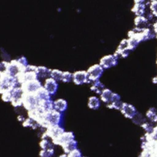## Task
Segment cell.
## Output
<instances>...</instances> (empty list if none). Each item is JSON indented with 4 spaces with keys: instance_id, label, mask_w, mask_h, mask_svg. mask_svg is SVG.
Wrapping results in <instances>:
<instances>
[{
    "instance_id": "cell-36",
    "label": "cell",
    "mask_w": 157,
    "mask_h": 157,
    "mask_svg": "<svg viewBox=\"0 0 157 157\" xmlns=\"http://www.w3.org/2000/svg\"><path fill=\"white\" fill-rule=\"evenodd\" d=\"M8 63H9V61H4V60L0 62V72H4L6 71Z\"/></svg>"
},
{
    "instance_id": "cell-37",
    "label": "cell",
    "mask_w": 157,
    "mask_h": 157,
    "mask_svg": "<svg viewBox=\"0 0 157 157\" xmlns=\"http://www.w3.org/2000/svg\"><path fill=\"white\" fill-rule=\"evenodd\" d=\"M17 120L21 123H22L25 120V117L23 116V115H18L17 117Z\"/></svg>"
},
{
    "instance_id": "cell-38",
    "label": "cell",
    "mask_w": 157,
    "mask_h": 157,
    "mask_svg": "<svg viewBox=\"0 0 157 157\" xmlns=\"http://www.w3.org/2000/svg\"><path fill=\"white\" fill-rule=\"evenodd\" d=\"M153 30L155 32V33L157 34V21L153 24Z\"/></svg>"
},
{
    "instance_id": "cell-44",
    "label": "cell",
    "mask_w": 157,
    "mask_h": 157,
    "mask_svg": "<svg viewBox=\"0 0 157 157\" xmlns=\"http://www.w3.org/2000/svg\"><path fill=\"white\" fill-rule=\"evenodd\" d=\"M83 157H84V156H83Z\"/></svg>"
},
{
    "instance_id": "cell-33",
    "label": "cell",
    "mask_w": 157,
    "mask_h": 157,
    "mask_svg": "<svg viewBox=\"0 0 157 157\" xmlns=\"http://www.w3.org/2000/svg\"><path fill=\"white\" fill-rule=\"evenodd\" d=\"M67 154V157H83L82 153L80 149L76 148L73 150L69 152Z\"/></svg>"
},
{
    "instance_id": "cell-10",
    "label": "cell",
    "mask_w": 157,
    "mask_h": 157,
    "mask_svg": "<svg viewBox=\"0 0 157 157\" xmlns=\"http://www.w3.org/2000/svg\"><path fill=\"white\" fill-rule=\"evenodd\" d=\"M119 58L120 57L116 53L104 56L100 59L99 64L104 69H109L112 67L115 66L118 64Z\"/></svg>"
},
{
    "instance_id": "cell-40",
    "label": "cell",
    "mask_w": 157,
    "mask_h": 157,
    "mask_svg": "<svg viewBox=\"0 0 157 157\" xmlns=\"http://www.w3.org/2000/svg\"><path fill=\"white\" fill-rule=\"evenodd\" d=\"M153 82H154V83H157V76L156 77H154L153 78Z\"/></svg>"
},
{
    "instance_id": "cell-32",
    "label": "cell",
    "mask_w": 157,
    "mask_h": 157,
    "mask_svg": "<svg viewBox=\"0 0 157 157\" xmlns=\"http://www.w3.org/2000/svg\"><path fill=\"white\" fill-rule=\"evenodd\" d=\"M1 99L2 101L5 102H10L12 99V94H11V90L6 91L2 93L1 94Z\"/></svg>"
},
{
    "instance_id": "cell-21",
    "label": "cell",
    "mask_w": 157,
    "mask_h": 157,
    "mask_svg": "<svg viewBox=\"0 0 157 157\" xmlns=\"http://www.w3.org/2000/svg\"><path fill=\"white\" fill-rule=\"evenodd\" d=\"M77 145H78V142L75 139L71 140L63 144L60 147L62 148L64 153H68L71 151L77 148Z\"/></svg>"
},
{
    "instance_id": "cell-1",
    "label": "cell",
    "mask_w": 157,
    "mask_h": 157,
    "mask_svg": "<svg viewBox=\"0 0 157 157\" xmlns=\"http://www.w3.org/2000/svg\"><path fill=\"white\" fill-rule=\"evenodd\" d=\"M63 121V113L53 109L45 112L37 122L39 124L40 128L46 129L50 126L62 125Z\"/></svg>"
},
{
    "instance_id": "cell-14",
    "label": "cell",
    "mask_w": 157,
    "mask_h": 157,
    "mask_svg": "<svg viewBox=\"0 0 157 157\" xmlns=\"http://www.w3.org/2000/svg\"><path fill=\"white\" fill-rule=\"evenodd\" d=\"M120 111L126 118L129 119H132L137 112L136 107L134 105L126 102H123Z\"/></svg>"
},
{
    "instance_id": "cell-31",
    "label": "cell",
    "mask_w": 157,
    "mask_h": 157,
    "mask_svg": "<svg viewBox=\"0 0 157 157\" xmlns=\"http://www.w3.org/2000/svg\"><path fill=\"white\" fill-rule=\"evenodd\" d=\"M61 82L63 83H69L72 82V73L69 71H63Z\"/></svg>"
},
{
    "instance_id": "cell-7",
    "label": "cell",
    "mask_w": 157,
    "mask_h": 157,
    "mask_svg": "<svg viewBox=\"0 0 157 157\" xmlns=\"http://www.w3.org/2000/svg\"><path fill=\"white\" fill-rule=\"evenodd\" d=\"M25 93H35L43 86L40 79H34L22 83L20 85Z\"/></svg>"
},
{
    "instance_id": "cell-16",
    "label": "cell",
    "mask_w": 157,
    "mask_h": 157,
    "mask_svg": "<svg viewBox=\"0 0 157 157\" xmlns=\"http://www.w3.org/2000/svg\"><path fill=\"white\" fill-rule=\"evenodd\" d=\"M145 0H134V5L132 8V12L137 16L144 15L146 10Z\"/></svg>"
},
{
    "instance_id": "cell-6",
    "label": "cell",
    "mask_w": 157,
    "mask_h": 157,
    "mask_svg": "<svg viewBox=\"0 0 157 157\" xmlns=\"http://www.w3.org/2000/svg\"><path fill=\"white\" fill-rule=\"evenodd\" d=\"M26 71V69L22 66L17 60L12 59L9 61L7 67L6 69V72L10 75L17 78V77L21 72H23Z\"/></svg>"
},
{
    "instance_id": "cell-30",
    "label": "cell",
    "mask_w": 157,
    "mask_h": 157,
    "mask_svg": "<svg viewBox=\"0 0 157 157\" xmlns=\"http://www.w3.org/2000/svg\"><path fill=\"white\" fill-rule=\"evenodd\" d=\"M55 155V150L53 148L40 150L39 151V157H53Z\"/></svg>"
},
{
    "instance_id": "cell-28",
    "label": "cell",
    "mask_w": 157,
    "mask_h": 157,
    "mask_svg": "<svg viewBox=\"0 0 157 157\" xmlns=\"http://www.w3.org/2000/svg\"><path fill=\"white\" fill-rule=\"evenodd\" d=\"M63 71L59 69H51L50 74V77H52V78L55 79L57 82H60L62 77Z\"/></svg>"
},
{
    "instance_id": "cell-25",
    "label": "cell",
    "mask_w": 157,
    "mask_h": 157,
    "mask_svg": "<svg viewBox=\"0 0 157 157\" xmlns=\"http://www.w3.org/2000/svg\"><path fill=\"white\" fill-rule=\"evenodd\" d=\"M54 144L52 141L48 138H41L39 142V147L41 150H45L53 148Z\"/></svg>"
},
{
    "instance_id": "cell-13",
    "label": "cell",
    "mask_w": 157,
    "mask_h": 157,
    "mask_svg": "<svg viewBox=\"0 0 157 157\" xmlns=\"http://www.w3.org/2000/svg\"><path fill=\"white\" fill-rule=\"evenodd\" d=\"M75 139L74 133L72 131H64L61 135H59L57 138L52 140L54 145L61 146L63 144Z\"/></svg>"
},
{
    "instance_id": "cell-43",
    "label": "cell",
    "mask_w": 157,
    "mask_h": 157,
    "mask_svg": "<svg viewBox=\"0 0 157 157\" xmlns=\"http://www.w3.org/2000/svg\"><path fill=\"white\" fill-rule=\"evenodd\" d=\"M156 64H157V60H156Z\"/></svg>"
},
{
    "instance_id": "cell-17",
    "label": "cell",
    "mask_w": 157,
    "mask_h": 157,
    "mask_svg": "<svg viewBox=\"0 0 157 157\" xmlns=\"http://www.w3.org/2000/svg\"><path fill=\"white\" fill-rule=\"evenodd\" d=\"M67 101L63 98H58L53 101V109L63 113L67 110Z\"/></svg>"
},
{
    "instance_id": "cell-12",
    "label": "cell",
    "mask_w": 157,
    "mask_h": 157,
    "mask_svg": "<svg viewBox=\"0 0 157 157\" xmlns=\"http://www.w3.org/2000/svg\"><path fill=\"white\" fill-rule=\"evenodd\" d=\"M43 87L52 96L55 95L58 91V82L49 77L44 80Z\"/></svg>"
},
{
    "instance_id": "cell-3",
    "label": "cell",
    "mask_w": 157,
    "mask_h": 157,
    "mask_svg": "<svg viewBox=\"0 0 157 157\" xmlns=\"http://www.w3.org/2000/svg\"><path fill=\"white\" fill-rule=\"evenodd\" d=\"M20 85L17 78L13 77L6 72H2L0 76V94L11 90L16 86Z\"/></svg>"
},
{
    "instance_id": "cell-26",
    "label": "cell",
    "mask_w": 157,
    "mask_h": 157,
    "mask_svg": "<svg viewBox=\"0 0 157 157\" xmlns=\"http://www.w3.org/2000/svg\"><path fill=\"white\" fill-rule=\"evenodd\" d=\"M146 116L151 122H157V110L155 108H150L146 112Z\"/></svg>"
},
{
    "instance_id": "cell-18",
    "label": "cell",
    "mask_w": 157,
    "mask_h": 157,
    "mask_svg": "<svg viewBox=\"0 0 157 157\" xmlns=\"http://www.w3.org/2000/svg\"><path fill=\"white\" fill-rule=\"evenodd\" d=\"M51 69H49L45 66H37L36 72L37 73L39 79H46L50 77Z\"/></svg>"
},
{
    "instance_id": "cell-22",
    "label": "cell",
    "mask_w": 157,
    "mask_h": 157,
    "mask_svg": "<svg viewBox=\"0 0 157 157\" xmlns=\"http://www.w3.org/2000/svg\"><path fill=\"white\" fill-rule=\"evenodd\" d=\"M88 107L92 110H97L101 105V101L97 96H92L88 98Z\"/></svg>"
},
{
    "instance_id": "cell-42",
    "label": "cell",
    "mask_w": 157,
    "mask_h": 157,
    "mask_svg": "<svg viewBox=\"0 0 157 157\" xmlns=\"http://www.w3.org/2000/svg\"><path fill=\"white\" fill-rule=\"evenodd\" d=\"M156 38H157V34H156Z\"/></svg>"
},
{
    "instance_id": "cell-39",
    "label": "cell",
    "mask_w": 157,
    "mask_h": 157,
    "mask_svg": "<svg viewBox=\"0 0 157 157\" xmlns=\"http://www.w3.org/2000/svg\"><path fill=\"white\" fill-rule=\"evenodd\" d=\"M58 157H67V154L66 153H63L59 155Z\"/></svg>"
},
{
    "instance_id": "cell-4",
    "label": "cell",
    "mask_w": 157,
    "mask_h": 157,
    "mask_svg": "<svg viewBox=\"0 0 157 157\" xmlns=\"http://www.w3.org/2000/svg\"><path fill=\"white\" fill-rule=\"evenodd\" d=\"M12 99L10 103L13 107L18 108L23 106V98L24 91L20 85L16 86L11 90Z\"/></svg>"
},
{
    "instance_id": "cell-9",
    "label": "cell",
    "mask_w": 157,
    "mask_h": 157,
    "mask_svg": "<svg viewBox=\"0 0 157 157\" xmlns=\"http://www.w3.org/2000/svg\"><path fill=\"white\" fill-rule=\"evenodd\" d=\"M104 69L99 64H96L90 66L86 71L90 83L99 80L104 72Z\"/></svg>"
},
{
    "instance_id": "cell-11",
    "label": "cell",
    "mask_w": 157,
    "mask_h": 157,
    "mask_svg": "<svg viewBox=\"0 0 157 157\" xmlns=\"http://www.w3.org/2000/svg\"><path fill=\"white\" fill-rule=\"evenodd\" d=\"M72 82L76 85L90 83L88 75L86 71H77L72 73Z\"/></svg>"
},
{
    "instance_id": "cell-35",
    "label": "cell",
    "mask_w": 157,
    "mask_h": 157,
    "mask_svg": "<svg viewBox=\"0 0 157 157\" xmlns=\"http://www.w3.org/2000/svg\"><path fill=\"white\" fill-rule=\"evenodd\" d=\"M150 9L152 14L157 17V1H151Z\"/></svg>"
},
{
    "instance_id": "cell-20",
    "label": "cell",
    "mask_w": 157,
    "mask_h": 157,
    "mask_svg": "<svg viewBox=\"0 0 157 157\" xmlns=\"http://www.w3.org/2000/svg\"><path fill=\"white\" fill-rule=\"evenodd\" d=\"M99 95H100L101 100L103 102L108 104L112 101L113 99V93L110 89L104 88Z\"/></svg>"
},
{
    "instance_id": "cell-23",
    "label": "cell",
    "mask_w": 157,
    "mask_h": 157,
    "mask_svg": "<svg viewBox=\"0 0 157 157\" xmlns=\"http://www.w3.org/2000/svg\"><path fill=\"white\" fill-rule=\"evenodd\" d=\"M104 88H105L104 85L101 81H99V80L91 82L90 90L95 93L96 94H100Z\"/></svg>"
},
{
    "instance_id": "cell-34",
    "label": "cell",
    "mask_w": 157,
    "mask_h": 157,
    "mask_svg": "<svg viewBox=\"0 0 157 157\" xmlns=\"http://www.w3.org/2000/svg\"><path fill=\"white\" fill-rule=\"evenodd\" d=\"M140 126L146 131V132H151L153 131V124L149 123V122H147L145 121L144 123H143Z\"/></svg>"
},
{
    "instance_id": "cell-41",
    "label": "cell",
    "mask_w": 157,
    "mask_h": 157,
    "mask_svg": "<svg viewBox=\"0 0 157 157\" xmlns=\"http://www.w3.org/2000/svg\"><path fill=\"white\" fill-rule=\"evenodd\" d=\"M151 1H157V0H151Z\"/></svg>"
},
{
    "instance_id": "cell-29",
    "label": "cell",
    "mask_w": 157,
    "mask_h": 157,
    "mask_svg": "<svg viewBox=\"0 0 157 157\" xmlns=\"http://www.w3.org/2000/svg\"><path fill=\"white\" fill-rule=\"evenodd\" d=\"M132 121L137 125H141L143 123L146 121V119L142 116V115L139 112H137L135 116L131 119Z\"/></svg>"
},
{
    "instance_id": "cell-8",
    "label": "cell",
    "mask_w": 157,
    "mask_h": 157,
    "mask_svg": "<svg viewBox=\"0 0 157 157\" xmlns=\"http://www.w3.org/2000/svg\"><path fill=\"white\" fill-rule=\"evenodd\" d=\"M39 102L34 93H25L23 98V106L26 110L29 111L38 105Z\"/></svg>"
},
{
    "instance_id": "cell-19",
    "label": "cell",
    "mask_w": 157,
    "mask_h": 157,
    "mask_svg": "<svg viewBox=\"0 0 157 157\" xmlns=\"http://www.w3.org/2000/svg\"><path fill=\"white\" fill-rule=\"evenodd\" d=\"M149 21L148 19L144 15L137 16L134 19V24L136 28L139 29H144L148 28Z\"/></svg>"
},
{
    "instance_id": "cell-27",
    "label": "cell",
    "mask_w": 157,
    "mask_h": 157,
    "mask_svg": "<svg viewBox=\"0 0 157 157\" xmlns=\"http://www.w3.org/2000/svg\"><path fill=\"white\" fill-rule=\"evenodd\" d=\"M140 42H141L136 37H129L128 39V47L131 50V51L134 50L136 48V47L138 46Z\"/></svg>"
},
{
    "instance_id": "cell-24",
    "label": "cell",
    "mask_w": 157,
    "mask_h": 157,
    "mask_svg": "<svg viewBox=\"0 0 157 157\" xmlns=\"http://www.w3.org/2000/svg\"><path fill=\"white\" fill-rule=\"evenodd\" d=\"M21 123L23 127L29 128L33 130H36L38 128H40V126L37 123V122L29 117H28V118H26L25 120Z\"/></svg>"
},
{
    "instance_id": "cell-5",
    "label": "cell",
    "mask_w": 157,
    "mask_h": 157,
    "mask_svg": "<svg viewBox=\"0 0 157 157\" xmlns=\"http://www.w3.org/2000/svg\"><path fill=\"white\" fill-rule=\"evenodd\" d=\"M65 131L62 125L50 126L45 129V131L42 134L41 138H48L53 140L57 138Z\"/></svg>"
},
{
    "instance_id": "cell-15",
    "label": "cell",
    "mask_w": 157,
    "mask_h": 157,
    "mask_svg": "<svg viewBox=\"0 0 157 157\" xmlns=\"http://www.w3.org/2000/svg\"><path fill=\"white\" fill-rule=\"evenodd\" d=\"M131 52V50L128 47V39H124L120 42L115 53H116L119 57L126 58L129 56Z\"/></svg>"
},
{
    "instance_id": "cell-2",
    "label": "cell",
    "mask_w": 157,
    "mask_h": 157,
    "mask_svg": "<svg viewBox=\"0 0 157 157\" xmlns=\"http://www.w3.org/2000/svg\"><path fill=\"white\" fill-rule=\"evenodd\" d=\"M156 33L154 30L146 28L144 29H139L134 28L128 32V37H136L140 42H144L153 39L155 37Z\"/></svg>"
}]
</instances>
